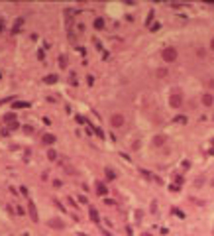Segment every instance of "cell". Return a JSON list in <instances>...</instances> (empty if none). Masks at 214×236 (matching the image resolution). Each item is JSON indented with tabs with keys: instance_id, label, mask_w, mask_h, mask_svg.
Instances as JSON below:
<instances>
[{
	"instance_id": "7a4b0ae2",
	"label": "cell",
	"mask_w": 214,
	"mask_h": 236,
	"mask_svg": "<svg viewBox=\"0 0 214 236\" xmlns=\"http://www.w3.org/2000/svg\"><path fill=\"white\" fill-rule=\"evenodd\" d=\"M163 57L165 59H175V49H167V51L163 53Z\"/></svg>"
},
{
	"instance_id": "9c48e42d",
	"label": "cell",
	"mask_w": 214,
	"mask_h": 236,
	"mask_svg": "<svg viewBox=\"0 0 214 236\" xmlns=\"http://www.w3.org/2000/svg\"><path fill=\"white\" fill-rule=\"evenodd\" d=\"M47 156H49V159H55V151L49 150V151H47Z\"/></svg>"
},
{
	"instance_id": "6da1fadb",
	"label": "cell",
	"mask_w": 214,
	"mask_h": 236,
	"mask_svg": "<svg viewBox=\"0 0 214 236\" xmlns=\"http://www.w3.org/2000/svg\"><path fill=\"white\" fill-rule=\"evenodd\" d=\"M41 140H43V144H53V142H55V136H53V134H45Z\"/></svg>"
},
{
	"instance_id": "ba28073f",
	"label": "cell",
	"mask_w": 214,
	"mask_h": 236,
	"mask_svg": "<svg viewBox=\"0 0 214 236\" xmlns=\"http://www.w3.org/2000/svg\"><path fill=\"white\" fill-rule=\"evenodd\" d=\"M14 106H16V108H22V106L26 108V106H28V102H16V104H14Z\"/></svg>"
},
{
	"instance_id": "8992f818",
	"label": "cell",
	"mask_w": 214,
	"mask_h": 236,
	"mask_svg": "<svg viewBox=\"0 0 214 236\" xmlns=\"http://www.w3.org/2000/svg\"><path fill=\"white\" fill-rule=\"evenodd\" d=\"M112 124L120 126V124H122V116H114V118H112Z\"/></svg>"
},
{
	"instance_id": "5b68a950",
	"label": "cell",
	"mask_w": 214,
	"mask_h": 236,
	"mask_svg": "<svg viewBox=\"0 0 214 236\" xmlns=\"http://www.w3.org/2000/svg\"><path fill=\"white\" fill-rule=\"evenodd\" d=\"M59 65L63 67V69L67 67V57H65V55H61V57H59Z\"/></svg>"
},
{
	"instance_id": "277c9868",
	"label": "cell",
	"mask_w": 214,
	"mask_h": 236,
	"mask_svg": "<svg viewBox=\"0 0 214 236\" xmlns=\"http://www.w3.org/2000/svg\"><path fill=\"white\" fill-rule=\"evenodd\" d=\"M43 81H45V83H55V81H57V75H47Z\"/></svg>"
},
{
	"instance_id": "3957f363",
	"label": "cell",
	"mask_w": 214,
	"mask_h": 236,
	"mask_svg": "<svg viewBox=\"0 0 214 236\" xmlns=\"http://www.w3.org/2000/svg\"><path fill=\"white\" fill-rule=\"evenodd\" d=\"M30 213H32V218H33V220H38V215H35V207H33L32 201H30Z\"/></svg>"
},
{
	"instance_id": "52a82bcc",
	"label": "cell",
	"mask_w": 214,
	"mask_h": 236,
	"mask_svg": "<svg viewBox=\"0 0 214 236\" xmlns=\"http://www.w3.org/2000/svg\"><path fill=\"white\" fill-rule=\"evenodd\" d=\"M51 226H57V228H61V226H63V222H61V220H51Z\"/></svg>"
}]
</instances>
